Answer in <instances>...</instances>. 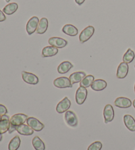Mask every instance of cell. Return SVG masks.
I'll list each match as a JSON object with an SVG mask.
<instances>
[{"instance_id": "obj_1", "label": "cell", "mask_w": 135, "mask_h": 150, "mask_svg": "<svg viewBox=\"0 0 135 150\" xmlns=\"http://www.w3.org/2000/svg\"><path fill=\"white\" fill-rule=\"evenodd\" d=\"M28 118V117L27 115L23 113H17L13 115L10 119V127L9 130H8L9 133H13L15 130H16L17 127L24 124Z\"/></svg>"}, {"instance_id": "obj_2", "label": "cell", "mask_w": 135, "mask_h": 150, "mask_svg": "<svg viewBox=\"0 0 135 150\" xmlns=\"http://www.w3.org/2000/svg\"><path fill=\"white\" fill-rule=\"evenodd\" d=\"M65 121L66 124L70 127H77L78 123V119L77 117V115H75L74 112L71 111H67L65 113Z\"/></svg>"}, {"instance_id": "obj_3", "label": "cell", "mask_w": 135, "mask_h": 150, "mask_svg": "<svg viewBox=\"0 0 135 150\" xmlns=\"http://www.w3.org/2000/svg\"><path fill=\"white\" fill-rule=\"evenodd\" d=\"M39 22L40 20L37 17H33L30 18L26 26V32L28 35H31L36 31Z\"/></svg>"}, {"instance_id": "obj_4", "label": "cell", "mask_w": 135, "mask_h": 150, "mask_svg": "<svg viewBox=\"0 0 135 150\" xmlns=\"http://www.w3.org/2000/svg\"><path fill=\"white\" fill-rule=\"evenodd\" d=\"M94 31H95V29H94L92 26H88L84 29L81 32L79 36V40L80 43H85L87 42L93 36Z\"/></svg>"}, {"instance_id": "obj_5", "label": "cell", "mask_w": 135, "mask_h": 150, "mask_svg": "<svg viewBox=\"0 0 135 150\" xmlns=\"http://www.w3.org/2000/svg\"><path fill=\"white\" fill-rule=\"evenodd\" d=\"M26 123L29 127L36 132H40L44 128V125L34 117H28L27 119Z\"/></svg>"}, {"instance_id": "obj_6", "label": "cell", "mask_w": 135, "mask_h": 150, "mask_svg": "<svg viewBox=\"0 0 135 150\" xmlns=\"http://www.w3.org/2000/svg\"><path fill=\"white\" fill-rule=\"evenodd\" d=\"M53 84L55 87L59 88H72V84L70 81L69 79L67 77H59L53 81Z\"/></svg>"}, {"instance_id": "obj_7", "label": "cell", "mask_w": 135, "mask_h": 150, "mask_svg": "<svg viewBox=\"0 0 135 150\" xmlns=\"http://www.w3.org/2000/svg\"><path fill=\"white\" fill-rule=\"evenodd\" d=\"M88 95V91L86 88L80 86L78 88L75 96L76 102L79 105H82L85 102Z\"/></svg>"}, {"instance_id": "obj_8", "label": "cell", "mask_w": 135, "mask_h": 150, "mask_svg": "<svg viewBox=\"0 0 135 150\" xmlns=\"http://www.w3.org/2000/svg\"><path fill=\"white\" fill-rule=\"evenodd\" d=\"M115 112L114 110L112 105L107 104L105 106L104 109V122L106 124H107L108 122H112L114 119Z\"/></svg>"}, {"instance_id": "obj_9", "label": "cell", "mask_w": 135, "mask_h": 150, "mask_svg": "<svg viewBox=\"0 0 135 150\" xmlns=\"http://www.w3.org/2000/svg\"><path fill=\"white\" fill-rule=\"evenodd\" d=\"M22 78L24 81L29 84L36 85L39 82V79L36 75L26 71L22 72Z\"/></svg>"}, {"instance_id": "obj_10", "label": "cell", "mask_w": 135, "mask_h": 150, "mask_svg": "<svg viewBox=\"0 0 135 150\" xmlns=\"http://www.w3.org/2000/svg\"><path fill=\"white\" fill-rule=\"evenodd\" d=\"M71 101L67 97L64 98L63 100H61L56 106V111L58 113H63V112L68 111V109L71 107Z\"/></svg>"}, {"instance_id": "obj_11", "label": "cell", "mask_w": 135, "mask_h": 150, "mask_svg": "<svg viewBox=\"0 0 135 150\" xmlns=\"http://www.w3.org/2000/svg\"><path fill=\"white\" fill-rule=\"evenodd\" d=\"M49 44L52 46L55 47L57 48H63L68 44L67 40H64L61 38L59 37H52L49 39Z\"/></svg>"}, {"instance_id": "obj_12", "label": "cell", "mask_w": 135, "mask_h": 150, "mask_svg": "<svg viewBox=\"0 0 135 150\" xmlns=\"http://www.w3.org/2000/svg\"><path fill=\"white\" fill-rule=\"evenodd\" d=\"M115 105L119 108L126 109L129 108L132 105V101L127 98L119 97L115 100Z\"/></svg>"}, {"instance_id": "obj_13", "label": "cell", "mask_w": 135, "mask_h": 150, "mask_svg": "<svg viewBox=\"0 0 135 150\" xmlns=\"http://www.w3.org/2000/svg\"><path fill=\"white\" fill-rule=\"evenodd\" d=\"M10 127V119L9 117L5 115H1V120L0 121V133L4 134L7 132Z\"/></svg>"}, {"instance_id": "obj_14", "label": "cell", "mask_w": 135, "mask_h": 150, "mask_svg": "<svg viewBox=\"0 0 135 150\" xmlns=\"http://www.w3.org/2000/svg\"><path fill=\"white\" fill-rule=\"evenodd\" d=\"M129 72V65L128 64L125 62L121 63L119 65L117 71V77L118 79H123L126 76Z\"/></svg>"}, {"instance_id": "obj_15", "label": "cell", "mask_w": 135, "mask_h": 150, "mask_svg": "<svg viewBox=\"0 0 135 150\" xmlns=\"http://www.w3.org/2000/svg\"><path fill=\"white\" fill-rule=\"evenodd\" d=\"M16 130L17 131L18 134H20L21 135H25V136H30L33 134L34 130L32 128L29 127L28 125L22 124L19 126H18L16 128Z\"/></svg>"}, {"instance_id": "obj_16", "label": "cell", "mask_w": 135, "mask_h": 150, "mask_svg": "<svg viewBox=\"0 0 135 150\" xmlns=\"http://www.w3.org/2000/svg\"><path fill=\"white\" fill-rule=\"evenodd\" d=\"M86 76V73L85 72L79 71L75 72V73L71 74L69 76V80L71 81L72 84H76V83L80 82L83 80L84 78Z\"/></svg>"}, {"instance_id": "obj_17", "label": "cell", "mask_w": 135, "mask_h": 150, "mask_svg": "<svg viewBox=\"0 0 135 150\" xmlns=\"http://www.w3.org/2000/svg\"><path fill=\"white\" fill-rule=\"evenodd\" d=\"M58 53V48L50 45V46L45 47L44 49L42 50V55L43 57H49L57 55Z\"/></svg>"}, {"instance_id": "obj_18", "label": "cell", "mask_w": 135, "mask_h": 150, "mask_svg": "<svg viewBox=\"0 0 135 150\" xmlns=\"http://www.w3.org/2000/svg\"><path fill=\"white\" fill-rule=\"evenodd\" d=\"M124 123L126 126V127L128 129L132 131V132H134L135 131V120L134 118L130 115H125L123 117Z\"/></svg>"}, {"instance_id": "obj_19", "label": "cell", "mask_w": 135, "mask_h": 150, "mask_svg": "<svg viewBox=\"0 0 135 150\" xmlns=\"http://www.w3.org/2000/svg\"><path fill=\"white\" fill-rule=\"evenodd\" d=\"M107 87V82L104 80L97 79L93 82L91 88L94 91H102Z\"/></svg>"}, {"instance_id": "obj_20", "label": "cell", "mask_w": 135, "mask_h": 150, "mask_svg": "<svg viewBox=\"0 0 135 150\" xmlns=\"http://www.w3.org/2000/svg\"><path fill=\"white\" fill-rule=\"evenodd\" d=\"M73 67V65L69 61H63L58 66V71L59 74H65Z\"/></svg>"}, {"instance_id": "obj_21", "label": "cell", "mask_w": 135, "mask_h": 150, "mask_svg": "<svg viewBox=\"0 0 135 150\" xmlns=\"http://www.w3.org/2000/svg\"><path fill=\"white\" fill-rule=\"evenodd\" d=\"M62 31L63 33L70 36H75L78 34V29L72 25H65L62 28Z\"/></svg>"}, {"instance_id": "obj_22", "label": "cell", "mask_w": 135, "mask_h": 150, "mask_svg": "<svg viewBox=\"0 0 135 150\" xmlns=\"http://www.w3.org/2000/svg\"><path fill=\"white\" fill-rule=\"evenodd\" d=\"M48 28V20L46 18H42L40 21L36 33L39 34H44Z\"/></svg>"}, {"instance_id": "obj_23", "label": "cell", "mask_w": 135, "mask_h": 150, "mask_svg": "<svg viewBox=\"0 0 135 150\" xmlns=\"http://www.w3.org/2000/svg\"><path fill=\"white\" fill-rule=\"evenodd\" d=\"M18 9V4L17 3H11L7 5L4 9H3V12L5 13V14L7 15H11L13 13H15Z\"/></svg>"}, {"instance_id": "obj_24", "label": "cell", "mask_w": 135, "mask_h": 150, "mask_svg": "<svg viewBox=\"0 0 135 150\" xmlns=\"http://www.w3.org/2000/svg\"><path fill=\"white\" fill-rule=\"evenodd\" d=\"M21 145V139L18 136H16L10 141L8 146L9 150H17Z\"/></svg>"}, {"instance_id": "obj_25", "label": "cell", "mask_w": 135, "mask_h": 150, "mask_svg": "<svg viewBox=\"0 0 135 150\" xmlns=\"http://www.w3.org/2000/svg\"><path fill=\"white\" fill-rule=\"evenodd\" d=\"M32 145L36 150H45V144L38 136H35L32 139Z\"/></svg>"}, {"instance_id": "obj_26", "label": "cell", "mask_w": 135, "mask_h": 150, "mask_svg": "<svg viewBox=\"0 0 135 150\" xmlns=\"http://www.w3.org/2000/svg\"><path fill=\"white\" fill-rule=\"evenodd\" d=\"M134 57H135V54L134 52L129 48V49H128V50L126 51V52L124 54L123 57V62L126 63L127 64L131 63V62H133Z\"/></svg>"}, {"instance_id": "obj_27", "label": "cell", "mask_w": 135, "mask_h": 150, "mask_svg": "<svg viewBox=\"0 0 135 150\" xmlns=\"http://www.w3.org/2000/svg\"><path fill=\"white\" fill-rule=\"evenodd\" d=\"M94 81V77L92 75H88L84 78L83 80L80 82V86L84 88H88L91 86L92 84Z\"/></svg>"}, {"instance_id": "obj_28", "label": "cell", "mask_w": 135, "mask_h": 150, "mask_svg": "<svg viewBox=\"0 0 135 150\" xmlns=\"http://www.w3.org/2000/svg\"><path fill=\"white\" fill-rule=\"evenodd\" d=\"M102 148V144L100 142H95L90 144L87 150H101Z\"/></svg>"}, {"instance_id": "obj_29", "label": "cell", "mask_w": 135, "mask_h": 150, "mask_svg": "<svg viewBox=\"0 0 135 150\" xmlns=\"http://www.w3.org/2000/svg\"><path fill=\"white\" fill-rule=\"evenodd\" d=\"M7 113V109L5 108L4 105L0 104V115H5Z\"/></svg>"}, {"instance_id": "obj_30", "label": "cell", "mask_w": 135, "mask_h": 150, "mask_svg": "<svg viewBox=\"0 0 135 150\" xmlns=\"http://www.w3.org/2000/svg\"><path fill=\"white\" fill-rule=\"evenodd\" d=\"M5 20H6V17L4 15V12L0 10V22H3V21H5Z\"/></svg>"}, {"instance_id": "obj_31", "label": "cell", "mask_w": 135, "mask_h": 150, "mask_svg": "<svg viewBox=\"0 0 135 150\" xmlns=\"http://www.w3.org/2000/svg\"><path fill=\"white\" fill-rule=\"evenodd\" d=\"M85 1V0H75V2H76L79 5H81Z\"/></svg>"}, {"instance_id": "obj_32", "label": "cell", "mask_w": 135, "mask_h": 150, "mask_svg": "<svg viewBox=\"0 0 135 150\" xmlns=\"http://www.w3.org/2000/svg\"><path fill=\"white\" fill-rule=\"evenodd\" d=\"M2 138H3V135H2V134L0 133V142L2 140Z\"/></svg>"}, {"instance_id": "obj_33", "label": "cell", "mask_w": 135, "mask_h": 150, "mask_svg": "<svg viewBox=\"0 0 135 150\" xmlns=\"http://www.w3.org/2000/svg\"><path fill=\"white\" fill-rule=\"evenodd\" d=\"M133 106H134V108H135V100L133 101Z\"/></svg>"}, {"instance_id": "obj_34", "label": "cell", "mask_w": 135, "mask_h": 150, "mask_svg": "<svg viewBox=\"0 0 135 150\" xmlns=\"http://www.w3.org/2000/svg\"><path fill=\"white\" fill-rule=\"evenodd\" d=\"M5 1L8 3V2H9V1H10V0H5Z\"/></svg>"}, {"instance_id": "obj_35", "label": "cell", "mask_w": 135, "mask_h": 150, "mask_svg": "<svg viewBox=\"0 0 135 150\" xmlns=\"http://www.w3.org/2000/svg\"><path fill=\"white\" fill-rule=\"evenodd\" d=\"M1 115H0V121H1Z\"/></svg>"}, {"instance_id": "obj_36", "label": "cell", "mask_w": 135, "mask_h": 150, "mask_svg": "<svg viewBox=\"0 0 135 150\" xmlns=\"http://www.w3.org/2000/svg\"><path fill=\"white\" fill-rule=\"evenodd\" d=\"M134 92H135V85H134Z\"/></svg>"}, {"instance_id": "obj_37", "label": "cell", "mask_w": 135, "mask_h": 150, "mask_svg": "<svg viewBox=\"0 0 135 150\" xmlns=\"http://www.w3.org/2000/svg\"><path fill=\"white\" fill-rule=\"evenodd\" d=\"M134 68H135V65H134Z\"/></svg>"}]
</instances>
